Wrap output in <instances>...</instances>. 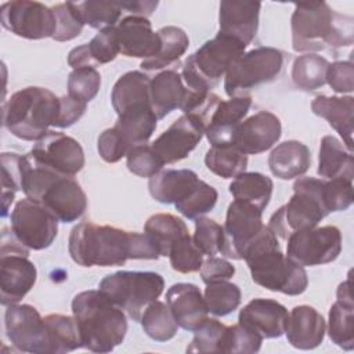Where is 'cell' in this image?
Listing matches in <instances>:
<instances>
[{"label":"cell","mask_w":354,"mask_h":354,"mask_svg":"<svg viewBox=\"0 0 354 354\" xmlns=\"http://www.w3.org/2000/svg\"><path fill=\"white\" fill-rule=\"evenodd\" d=\"M68 250L83 267L123 266L127 260H156L159 252L145 234L83 221L69 234Z\"/></svg>","instance_id":"cell-1"},{"label":"cell","mask_w":354,"mask_h":354,"mask_svg":"<svg viewBox=\"0 0 354 354\" xmlns=\"http://www.w3.org/2000/svg\"><path fill=\"white\" fill-rule=\"evenodd\" d=\"M254 283L289 296L301 295L308 285L303 266L282 253L277 235L264 225L245 248L243 259Z\"/></svg>","instance_id":"cell-2"},{"label":"cell","mask_w":354,"mask_h":354,"mask_svg":"<svg viewBox=\"0 0 354 354\" xmlns=\"http://www.w3.org/2000/svg\"><path fill=\"white\" fill-rule=\"evenodd\" d=\"M290 28L297 53L333 51L353 44V17L336 12L325 1L295 4Z\"/></svg>","instance_id":"cell-3"},{"label":"cell","mask_w":354,"mask_h":354,"mask_svg":"<svg viewBox=\"0 0 354 354\" xmlns=\"http://www.w3.org/2000/svg\"><path fill=\"white\" fill-rule=\"evenodd\" d=\"M83 347L93 353H111L127 333V319L100 289L77 293L72 300Z\"/></svg>","instance_id":"cell-4"},{"label":"cell","mask_w":354,"mask_h":354,"mask_svg":"<svg viewBox=\"0 0 354 354\" xmlns=\"http://www.w3.org/2000/svg\"><path fill=\"white\" fill-rule=\"evenodd\" d=\"M22 191L26 198L41 203L58 221H76L87 209V196L71 176L59 174L25 155Z\"/></svg>","instance_id":"cell-5"},{"label":"cell","mask_w":354,"mask_h":354,"mask_svg":"<svg viewBox=\"0 0 354 354\" xmlns=\"http://www.w3.org/2000/svg\"><path fill=\"white\" fill-rule=\"evenodd\" d=\"M59 98L44 87H25L15 91L3 105V124L15 137L39 141L55 126Z\"/></svg>","instance_id":"cell-6"},{"label":"cell","mask_w":354,"mask_h":354,"mask_svg":"<svg viewBox=\"0 0 354 354\" xmlns=\"http://www.w3.org/2000/svg\"><path fill=\"white\" fill-rule=\"evenodd\" d=\"M322 181L314 177L297 178L293 196L270 217L267 227L282 239L296 231L317 227L329 214L322 203Z\"/></svg>","instance_id":"cell-7"},{"label":"cell","mask_w":354,"mask_h":354,"mask_svg":"<svg viewBox=\"0 0 354 354\" xmlns=\"http://www.w3.org/2000/svg\"><path fill=\"white\" fill-rule=\"evenodd\" d=\"M100 290L136 322L163 292L165 281L153 271H118L100 282Z\"/></svg>","instance_id":"cell-8"},{"label":"cell","mask_w":354,"mask_h":354,"mask_svg":"<svg viewBox=\"0 0 354 354\" xmlns=\"http://www.w3.org/2000/svg\"><path fill=\"white\" fill-rule=\"evenodd\" d=\"M283 54L274 47H257L243 53L225 73L224 90L230 98L248 95L260 84L272 82L282 71Z\"/></svg>","instance_id":"cell-9"},{"label":"cell","mask_w":354,"mask_h":354,"mask_svg":"<svg viewBox=\"0 0 354 354\" xmlns=\"http://www.w3.org/2000/svg\"><path fill=\"white\" fill-rule=\"evenodd\" d=\"M37 278V270L29 260V249L24 246L6 228L1 234L0 248V292L1 304L10 306L19 303L33 288Z\"/></svg>","instance_id":"cell-10"},{"label":"cell","mask_w":354,"mask_h":354,"mask_svg":"<svg viewBox=\"0 0 354 354\" xmlns=\"http://www.w3.org/2000/svg\"><path fill=\"white\" fill-rule=\"evenodd\" d=\"M10 221L11 232L28 249L43 250L51 246L58 234V218L30 198L15 203Z\"/></svg>","instance_id":"cell-11"},{"label":"cell","mask_w":354,"mask_h":354,"mask_svg":"<svg viewBox=\"0 0 354 354\" xmlns=\"http://www.w3.org/2000/svg\"><path fill=\"white\" fill-rule=\"evenodd\" d=\"M286 241V256L303 267L332 263L342 252V234L335 225L296 231Z\"/></svg>","instance_id":"cell-12"},{"label":"cell","mask_w":354,"mask_h":354,"mask_svg":"<svg viewBox=\"0 0 354 354\" xmlns=\"http://www.w3.org/2000/svg\"><path fill=\"white\" fill-rule=\"evenodd\" d=\"M0 21L4 29L30 40L53 37L55 32L53 10L39 1H7L0 8Z\"/></svg>","instance_id":"cell-13"},{"label":"cell","mask_w":354,"mask_h":354,"mask_svg":"<svg viewBox=\"0 0 354 354\" xmlns=\"http://www.w3.org/2000/svg\"><path fill=\"white\" fill-rule=\"evenodd\" d=\"M6 333L19 351L48 354V336L44 318L30 304H10L4 314Z\"/></svg>","instance_id":"cell-14"},{"label":"cell","mask_w":354,"mask_h":354,"mask_svg":"<svg viewBox=\"0 0 354 354\" xmlns=\"http://www.w3.org/2000/svg\"><path fill=\"white\" fill-rule=\"evenodd\" d=\"M261 214L263 210L249 202L234 199L230 203L224 224L223 256L234 260L243 259L245 248L264 227Z\"/></svg>","instance_id":"cell-15"},{"label":"cell","mask_w":354,"mask_h":354,"mask_svg":"<svg viewBox=\"0 0 354 354\" xmlns=\"http://www.w3.org/2000/svg\"><path fill=\"white\" fill-rule=\"evenodd\" d=\"M246 46L235 37L217 33L201 48L188 57V61L199 76L214 87L236 58L245 53Z\"/></svg>","instance_id":"cell-16"},{"label":"cell","mask_w":354,"mask_h":354,"mask_svg":"<svg viewBox=\"0 0 354 354\" xmlns=\"http://www.w3.org/2000/svg\"><path fill=\"white\" fill-rule=\"evenodd\" d=\"M29 156L36 163L71 177L77 174L84 166L82 145L73 137L59 131L50 130L43 138L36 141Z\"/></svg>","instance_id":"cell-17"},{"label":"cell","mask_w":354,"mask_h":354,"mask_svg":"<svg viewBox=\"0 0 354 354\" xmlns=\"http://www.w3.org/2000/svg\"><path fill=\"white\" fill-rule=\"evenodd\" d=\"M203 134V120L194 113H184L152 142V148L165 165L176 163L185 159L194 151Z\"/></svg>","instance_id":"cell-18"},{"label":"cell","mask_w":354,"mask_h":354,"mask_svg":"<svg viewBox=\"0 0 354 354\" xmlns=\"http://www.w3.org/2000/svg\"><path fill=\"white\" fill-rule=\"evenodd\" d=\"M281 133V120L268 111H260L239 123L231 145L245 155H257L277 144Z\"/></svg>","instance_id":"cell-19"},{"label":"cell","mask_w":354,"mask_h":354,"mask_svg":"<svg viewBox=\"0 0 354 354\" xmlns=\"http://www.w3.org/2000/svg\"><path fill=\"white\" fill-rule=\"evenodd\" d=\"M166 304L169 306L180 328L195 332L209 318V310L202 292L195 283L178 282L166 292Z\"/></svg>","instance_id":"cell-20"},{"label":"cell","mask_w":354,"mask_h":354,"mask_svg":"<svg viewBox=\"0 0 354 354\" xmlns=\"http://www.w3.org/2000/svg\"><path fill=\"white\" fill-rule=\"evenodd\" d=\"M252 105L250 95L220 100L205 123L207 141L214 145H231L234 133Z\"/></svg>","instance_id":"cell-21"},{"label":"cell","mask_w":354,"mask_h":354,"mask_svg":"<svg viewBox=\"0 0 354 354\" xmlns=\"http://www.w3.org/2000/svg\"><path fill=\"white\" fill-rule=\"evenodd\" d=\"M120 54L148 59L155 57L160 50V37L152 30L148 18L127 15L116 26Z\"/></svg>","instance_id":"cell-22"},{"label":"cell","mask_w":354,"mask_h":354,"mask_svg":"<svg viewBox=\"0 0 354 354\" xmlns=\"http://www.w3.org/2000/svg\"><path fill=\"white\" fill-rule=\"evenodd\" d=\"M288 314L286 307L279 301L257 297L241 310L238 322L257 332L263 339H274L285 333Z\"/></svg>","instance_id":"cell-23"},{"label":"cell","mask_w":354,"mask_h":354,"mask_svg":"<svg viewBox=\"0 0 354 354\" xmlns=\"http://www.w3.org/2000/svg\"><path fill=\"white\" fill-rule=\"evenodd\" d=\"M260 8L259 1H221L218 33L235 37L245 46L250 44L257 33Z\"/></svg>","instance_id":"cell-24"},{"label":"cell","mask_w":354,"mask_h":354,"mask_svg":"<svg viewBox=\"0 0 354 354\" xmlns=\"http://www.w3.org/2000/svg\"><path fill=\"white\" fill-rule=\"evenodd\" d=\"M325 329L324 317L311 306H296L288 314L285 333L295 348L313 350L318 347L324 340Z\"/></svg>","instance_id":"cell-25"},{"label":"cell","mask_w":354,"mask_h":354,"mask_svg":"<svg viewBox=\"0 0 354 354\" xmlns=\"http://www.w3.org/2000/svg\"><path fill=\"white\" fill-rule=\"evenodd\" d=\"M336 297L329 310L328 333L333 343L350 351L354 348V303L350 277L339 285Z\"/></svg>","instance_id":"cell-26"},{"label":"cell","mask_w":354,"mask_h":354,"mask_svg":"<svg viewBox=\"0 0 354 354\" xmlns=\"http://www.w3.org/2000/svg\"><path fill=\"white\" fill-rule=\"evenodd\" d=\"M119 50L116 26L101 29L88 43L72 48L68 54V64L73 69L95 68L113 61Z\"/></svg>","instance_id":"cell-27"},{"label":"cell","mask_w":354,"mask_h":354,"mask_svg":"<svg viewBox=\"0 0 354 354\" xmlns=\"http://www.w3.org/2000/svg\"><path fill=\"white\" fill-rule=\"evenodd\" d=\"M311 111L324 119L340 134L347 149L353 151L354 131V97L351 95H317L311 102Z\"/></svg>","instance_id":"cell-28"},{"label":"cell","mask_w":354,"mask_h":354,"mask_svg":"<svg viewBox=\"0 0 354 354\" xmlns=\"http://www.w3.org/2000/svg\"><path fill=\"white\" fill-rule=\"evenodd\" d=\"M201 178L189 169L160 170L149 178L148 188L151 196L159 203H178L184 201L199 184Z\"/></svg>","instance_id":"cell-29"},{"label":"cell","mask_w":354,"mask_h":354,"mask_svg":"<svg viewBox=\"0 0 354 354\" xmlns=\"http://www.w3.org/2000/svg\"><path fill=\"white\" fill-rule=\"evenodd\" d=\"M187 88L181 75L174 69H166L151 79L149 100L158 120L174 109H180L185 100Z\"/></svg>","instance_id":"cell-30"},{"label":"cell","mask_w":354,"mask_h":354,"mask_svg":"<svg viewBox=\"0 0 354 354\" xmlns=\"http://www.w3.org/2000/svg\"><path fill=\"white\" fill-rule=\"evenodd\" d=\"M158 118L149 102L136 104L118 115L113 129L122 136L131 149L136 145L147 144L156 129Z\"/></svg>","instance_id":"cell-31"},{"label":"cell","mask_w":354,"mask_h":354,"mask_svg":"<svg viewBox=\"0 0 354 354\" xmlns=\"http://www.w3.org/2000/svg\"><path fill=\"white\" fill-rule=\"evenodd\" d=\"M311 165V153L307 145L289 140L278 144L268 156L271 173L281 180H290L303 176Z\"/></svg>","instance_id":"cell-32"},{"label":"cell","mask_w":354,"mask_h":354,"mask_svg":"<svg viewBox=\"0 0 354 354\" xmlns=\"http://www.w3.org/2000/svg\"><path fill=\"white\" fill-rule=\"evenodd\" d=\"M318 174L328 180L354 178L353 152L346 151L344 145L333 136H325L321 140L318 156Z\"/></svg>","instance_id":"cell-33"},{"label":"cell","mask_w":354,"mask_h":354,"mask_svg":"<svg viewBox=\"0 0 354 354\" xmlns=\"http://www.w3.org/2000/svg\"><path fill=\"white\" fill-rule=\"evenodd\" d=\"M144 234L151 239L160 256H169L171 246L180 238L188 235V227L174 214L156 213L145 221Z\"/></svg>","instance_id":"cell-34"},{"label":"cell","mask_w":354,"mask_h":354,"mask_svg":"<svg viewBox=\"0 0 354 354\" xmlns=\"http://www.w3.org/2000/svg\"><path fill=\"white\" fill-rule=\"evenodd\" d=\"M151 79L141 71H130L122 75L113 84L111 93L112 106L119 115L131 105L149 102Z\"/></svg>","instance_id":"cell-35"},{"label":"cell","mask_w":354,"mask_h":354,"mask_svg":"<svg viewBox=\"0 0 354 354\" xmlns=\"http://www.w3.org/2000/svg\"><path fill=\"white\" fill-rule=\"evenodd\" d=\"M160 37L159 53L148 59L141 61V68L145 71H158L176 64L185 54L189 46L188 35L178 26H163L158 30Z\"/></svg>","instance_id":"cell-36"},{"label":"cell","mask_w":354,"mask_h":354,"mask_svg":"<svg viewBox=\"0 0 354 354\" xmlns=\"http://www.w3.org/2000/svg\"><path fill=\"white\" fill-rule=\"evenodd\" d=\"M48 336V354H64L83 347L75 317L50 314L44 317Z\"/></svg>","instance_id":"cell-37"},{"label":"cell","mask_w":354,"mask_h":354,"mask_svg":"<svg viewBox=\"0 0 354 354\" xmlns=\"http://www.w3.org/2000/svg\"><path fill=\"white\" fill-rule=\"evenodd\" d=\"M272 180L259 171H243L230 184L234 199L249 202L264 210L271 199Z\"/></svg>","instance_id":"cell-38"},{"label":"cell","mask_w":354,"mask_h":354,"mask_svg":"<svg viewBox=\"0 0 354 354\" xmlns=\"http://www.w3.org/2000/svg\"><path fill=\"white\" fill-rule=\"evenodd\" d=\"M329 62L317 54L299 55L292 66V82L303 91H313L326 83Z\"/></svg>","instance_id":"cell-39"},{"label":"cell","mask_w":354,"mask_h":354,"mask_svg":"<svg viewBox=\"0 0 354 354\" xmlns=\"http://www.w3.org/2000/svg\"><path fill=\"white\" fill-rule=\"evenodd\" d=\"M206 167L223 178H235L248 167V155L234 145H214L205 155Z\"/></svg>","instance_id":"cell-40"},{"label":"cell","mask_w":354,"mask_h":354,"mask_svg":"<svg viewBox=\"0 0 354 354\" xmlns=\"http://www.w3.org/2000/svg\"><path fill=\"white\" fill-rule=\"evenodd\" d=\"M140 322L147 336L155 342H167L173 339L178 330V324L169 306L159 300L152 301L145 308Z\"/></svg>","instance_id":"cell-41"},{"label":"cell","mask_w":354,"mask_h":354,"mask_svg":"<svg viewBox=\"0 0 354 354\" xmlns=\"http://www.w3.org/2000/svg\"><path fill=\"white\" fill-rule=\"evenodd\" d=\"M1 163V216L6 217L10 205L14 201L15 192L22 191V180L25 173V155L14 152H3L0 155Z\"/></svg>","instance_id":"cell-42"},{"label":"cell","mask_w":354,"mask_h":354,"mask_svg":"<svg viewBox=\"0 0 354 354\" xmlns=\"http://www.w3.org/2000/svg\"><path fill=\"white\" fill-rule=\"evenodd\" d=\"M203 297L210 314L225 317L238 308L242 293L238 285L228 281H218L206 285Z\"/></svg>","instance_id":"cell-43"},{"label":"cell","mask_w":354,"mask_h":354,"mask_svg":"<svg viewBox=\"0 0 354 354\" xmlns=\"http://www.w3.org/2000/svg\"><path fill=\"white\" fill-rule=\"evenodd\" d=\"M76 7L83 24L100 30L108 26H115L122 14L119 1L88 0L76 3Z\"/></svg>","instance_id":"cell-44"},{"label":"cell","mask_w":354,"mask_h":354,"mask_svg":"<svg viewBox=\"0 0 354 354\" xmlns=\"http://www.w3.org/2000/svg\"><path fill=\"white\" fill-rule=\"evenodd\" d=\"M217 198L218 194L216 188L201 180L199 184L191 191V194L174 206L184 217L196 220L198 217L209 213L216 206Z\"/></svg>","instance_id":"cell-45"},{"label":"cell","mask_w":354,"mask_h":354,"mask_svg":"<svg viewBox=\"0 0 354 354\" xmlns=\"http://www.w3.org/2000/svg\"><path fill=\"white\" fill-rule=\"evenodd\" d=\"M227 325L216 318H207L195 330V336L187 347V353H224V337Z\"/></svg>","instance_id":"cell-46"},{"label":"cell","mask_w":354,"mask_h":354,"mask_svg":"<svg viewBox=\"0 0 354 354\" xmlns=\"http://www.w3.org/2000/svg\"><path fill=\"white\" fill-rule=\"evenodd\" d=\"M170 266L174 271L181 274H191L201 270L203 263V253L195 245L192 236L188 234L180 238L169 252Z\"/></svg>","instance_id":"cell-47"},{"label":"cell","mask_w":354,"mask_h":354,"mask_svg":"<svg viewBox=\"0 0 354 354\" xmlns=\"http://www.w3.org/2000/svg\"><path fill=\"white\" fill-rule=\"evenodd\" d=\"M55 17V32L53 39L57 41H69L77 37L83 30V21L76 3L66 1L51 7Z\"/></svg>","instance_id":"cell-48"},{"label":"cell","mask_w":354,"mask_h":354,"mask_svg":"<svg viewBox=\"0 0 354 354\" xmlns=\"http://www.w3.org/2000/svg\"><path fill=\"white\" fill-rule=\"evenodd\" d=\"M192 239L203 256H214L223 250L224 227L209 217H198Z\"/></svg>","instance_id":"cell-49"},{"label":"cell","mask_w":354,"mask_h":354,"mask_svg":"<svg viewBox=\"0 0 354 354\" xmlns=\"http://www.w3.org/2000/svg\"><path fill=\"white\" fill-rule=\"evenodd\" d=\"M101 75L95 68H77L69 73L68 95L82 102H90L98 93Z\"/></svg>","instance_id":"cell-50"},{"label":"cell","mask_w":354,"mask_h":354,"mask_svg":"<svg viewBox=\"0 0 354 354\" xmlns=\"http://www.w3.org/2000/svg\"><path fill=\"white\" fill-rule=\"evenodd\" d=\"M126 165L133 174L144 178H151L162 170L165 163L155 152L152 145L140 144L133 147L127 152Z\"/></svg>","instance_id":"cell-51"},{"label":"cell","mask_w":354,"mask_h":354,"mask_svg":"<svg viewBox=\"0 0 354 354\" xmlns=\"http://www.w3.org/2000/svg\"><path fill=\"white\" fill-rule=\"evenodd\" d=\"M354 199L353 181L346 178L324 180L322 201L328 213L342 212L351 206Z\"/></svg>","instance_id":"cell-52"},{"label":"cell","mask_w":354,"mask_h":354,"mask_svg":"<svg viewBox=\"0 0 354 354\" xmlns=\"http://www.w3.org/2000/svg\"><path fill=\"white\" fill-rule=\"evenodd\" d=\"M261 343L263 337L257 332L238 322L232 326H227L224 337V353H257L261 347Z\"/></svg>","instance_id":"cell-53"},{"label":"cell","mask_w":354,"mask_h":354,"mask_svg":"<svg viewBox=\"0 0 354 354\" xmlns=\"http://www.w3.org/2000/svg\"><path fill=\"white\" fill-rule=\"evenodd\" d=\"M97 148L100 156L108 163L119 162L130 151L129 145L113 127L106 129L100 134L97 140Z\"/></svg>","instance_id":"cell-54"},{"label":"cell","mask_w":354,"mask_h":354,"mask_svg":"<svg viewBox=\"0 0 354 354\" xmlns=\"http://www.w3.org/2000/svg\"><path fill=\"white\" fill-rule=\"evenodd\" d=\"M326 83L335 93H351L354 90V65L351 61H336L326 69Z\"/></svg>","instance_id":"cell-55"},{"label":"cell","mask_w":354,"mask_h":354,"mask_svg":"<svg viewBox=\"0 0 354 354\" xmlns=\"http://www.w3.org/2000/svg\"><path fill=\"white\" fill-rule=\"evenodd\" d=\"M235 267L227 261L225 259L209 256L201 267V278L202 281L207 283L218 282V281H228L234 277Z\"/></svg>","instance_id":"cell-56"},{"label":"cell","mask_w":354,"mask_h":354,"mask_svg":"<svg viewBox=\"0 0 354 354\" xmlns=\"http://www.w3.org/2000/svg\"><path fill=\"white\" fill-rule=\"evenodd\" d=\"M87 104L72 98L71 95L59 97V113L54 127L65 129L75 124L86 112Z\"/></svg>","instance_id":"cell-57"},{"label":"cell","mask_w":354,"mask_h":354,"mask_svg":"<svg viewBox=\"0 0 354 354\" xmlns=\"http://www.w3.org/2000/svg\"><path fill=\"white\" fill-rule=\"evenodd\" d=\"M122 10H126L131 15L137 17H149L155 8L158 7V1L152 0H130V1H119Z\"/></svg>","instance_id":"cell-58"}]
</instances>
